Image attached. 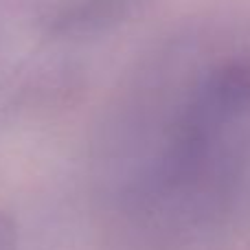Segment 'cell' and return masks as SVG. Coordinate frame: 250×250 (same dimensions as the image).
Masks as SVG:
<instances>
[{"instance_id": "obj_1", "label": "cell", "mask_w": 250, "mask_h": 250, "mask_svg": "<svg viewBox=\"0 0 250 250\" xmlns=\"http://www.w3.org/2000/svg\"><path fill=\"white\" fill-rule=\"evenodd\" d=\"M0 250H18V233L13 222L0 213Z\"/></svg>"}]
</instances>
